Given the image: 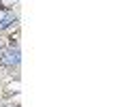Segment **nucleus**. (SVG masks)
<instances>
[{"instance_id": "obj_2", "label": "nucleus", "mask_w": 128, "mask_h": 107, "mask_svg": "<svg viewBox=\"0 0 128 107\" xmlns=\"http://www.w3.org/2000/svg\"><path fill=\"white\" fill-rule=\"evenodd\" d=\"M11 24H15V15H13V13H9V15H4V17H2V22H0V28H9Z\"/></svg>"}, {"instance_id": "obj_1", "label": "nucleus", "mask_w": 128, "mask_h": 107, "mask_svg": "<svg viewBox=\"0 0 128 107\" xmlns=\"http://www.w3.org/2000/svg\"><path fill=\"white\" fill-rule=\"evenodd\" d=\"M0 64L6 66V69L17 66L19 64V49H17V47H11V49L2 51V56H0Z\"/></svg>"}]
</instances>
